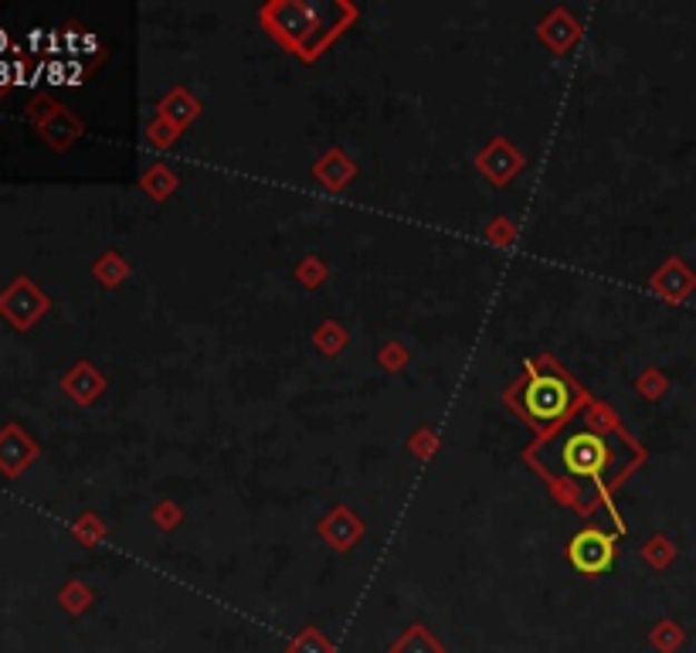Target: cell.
<instances>
[{"mask_svg": "<svg viewBox=\"0 0 696 653\" xmlns=\"http://www.w3.org/2000/svg\"><path fill=\"white\" fill-rule=\"evenodd\" d=\"M611 460V452L601 436L581 432L565 446V467L578 477H601Z\"/></svg>", "mask_w": 696, "mask_h": 653, "instance_id": "obj_1", "label": "cell"}, {"mask_svg": "<svg viewBox=\"0 0 696 653\" xmlns=\"http://www.w3.org/2000/svg\"><path fill=\"white\" fill-rule=\"evenodd\" d=\"M523 409L537 419V422H550L568 409V388L557 378H537L527 384L523 391Z\"/></svg>", "mask_w": 696, "mask_h": 653, "instance_id": "obj_3", "label": "cell"}, {"mask_svg": "<svg viewBox=\"0 0 696 653\" xmlns=\"http://www.w3.org/2000/svg\"><path fill=\"white\" fill-rule=\"evenodd\" d=\"M568 558L578 572L585 575H598L611 565L615 558V538L601 535V532H581L575 535V542L568 545Z\"/></svg>", "mask_w": 696, "mask_h": 653, "instance_id": "obj_2", "label": "cell"}]
</instances>
